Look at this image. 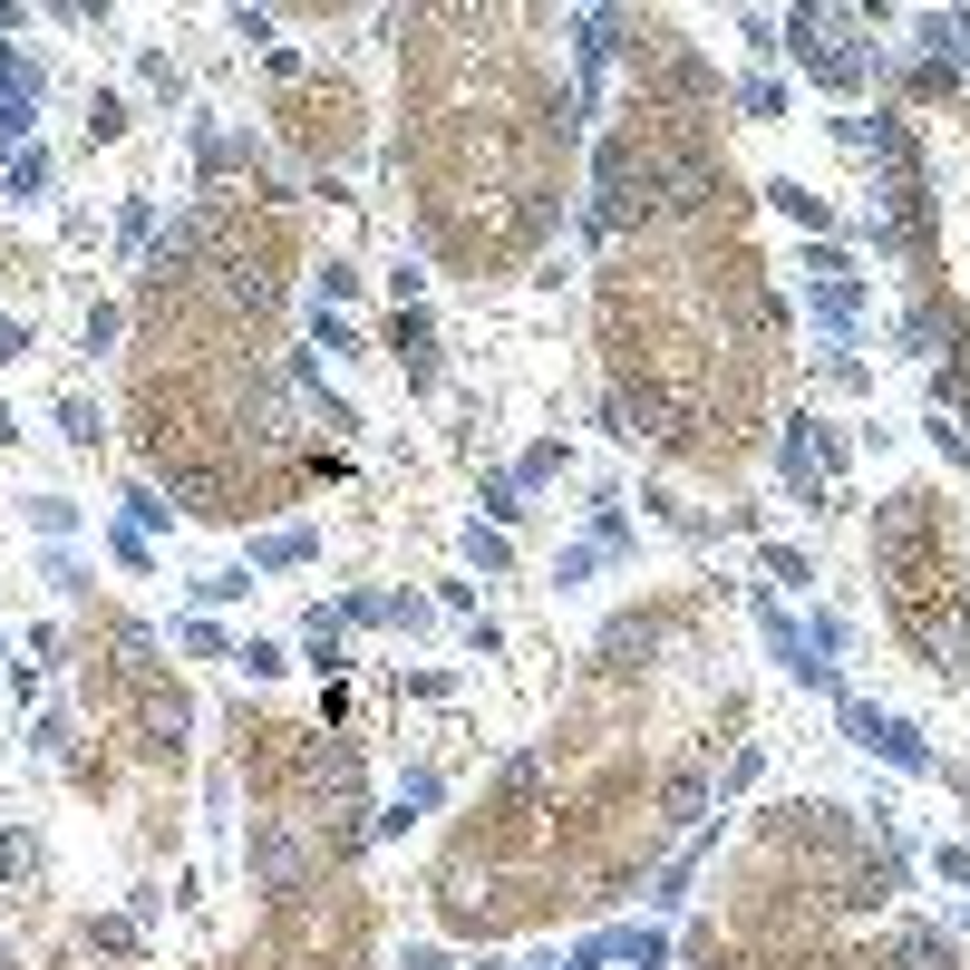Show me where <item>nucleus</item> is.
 Masks as SVG:
<instances>
[{"label": "nucleus", "instance_id": "1", "mask_svg": "<svg viewBox=\"0 0 970 970\" xmlns=\"http://www.w3.org/2000/svg\"><path fill=\"white\" fill-rule=\"evenodd\" d=\"M466 563H485V573H505L515 554H505V534H485V524H476V534H466Z\"/></svg>", "mask_w": 970, "mask_h": 970}]
</instances>
